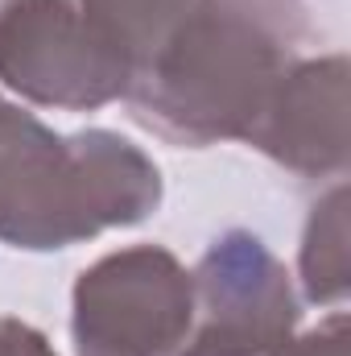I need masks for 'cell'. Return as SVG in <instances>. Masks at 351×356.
I'll return each instance as SVG.
<instances>
[{
    "label": "cell",
    "mask_w": 351,
    "mask_h": 356,
    "mask_svg": "<svg viewBox=\"0 0 351 356\" xmlns=\"http://www.w3.org/2000/svg\"><path fill=\"white\" fill-rule=\"evenodd\" d=\"M0 356H58L46 332H37L25 319L0 315Z\"/></svg>",
    "instance_id": "9"
},
{
    "label": "cell",
    "mask_w": 351,
    "mask_h": 356,
    "mask_svg": "<svg viewBox=\"0 0 351 356\" xmlns=\"http://www.w3.org/2000/svg\"><path fill=\"white\" fill-rule=\"evenodd\" d=\"M194 319L178 356H277L302 323L289 269L261 236L232 228L190 269Z\"/></svg>",
    "instance_id": "4"
},
{
    "label": "cell",
    "mask_w": 351,
    "mask_h": 356,
    "mask_svg": "<svg viewBox=\"0 0 351 356\" xmlns=\"http://www.w3.org/2000/svg\"><path fill=\"white\" fill-rule=\"evenodd\" d=\"M348 54L298 58L257 112L244 145L298 178L348 175Z\"/></svg>",
    "instance_id": "6"
},
{
    "label": "cell",
    "mask_w": 351,
    "mask_h": 356,
    "mask_svg": "<svg viewBox=\"0 0 351 356\" xmlns=\"http://www.w3.org/2000/svg\"><path fill=\"white\" fill-rule=\"evenodd\" d=\"M190 319V269L162 245L103 253L71 290L75 356H178Z\"/></svg>",
    "instance_id": "3"
},
{
    "label": "cell",
    "mask_w": 351,
    "mask_h": 356,
    "mask_svg": "<svg viewBox=\"0 0 351 356\" xmlns=\"http://www.w3.org/2000/svg\"><path fill=\"white\" fill-rule=\"evenodd\" d=\"M306 0H194L128 83V112L178 149L244 141L277 79L306 58Z\"/></svg>",
    "instance_id": "1"
},
{
    "label": "cell",
    "mask_w": 351,
    "mask_h": 356,
    "mask_svg": "<svg viewBox=\"0 0 351 356\" xmlns=\"http://www.w3.org/2000/svg\"><path fill=\"white\" fill-rule=\"evenodd\" d=\"M157 162L112 129L54 133L0 95V245L58 253L162 207Z\"/></svg>",
    "instance_id": "2"
},
{
    "label": "cell",
    "mask_w": 351,
    "mask_h": 356,
    "mask_svg": "<svg viewBox=\"0 0 351 356\" xmlns=\"http://www.w3.org/2000/svg\"><path fill=\"white\" fill-rule=\"evenodd\" d=\"M194 0H79L91 29L128 63L137 75L170 42Z\"/></svg>",
    "instance_id": "8"
},
{
    "label": "cell",
    "mask_w": 351,
    "mask_h": 356,
    "mask_svg": "<svg viewBox=\"0 0 351 356\" xmlns=\"http://www.w3.org/2000/svg\"><path fill=\"white\" fill-rule=\"evenodd\" d=\"M298 286L314 307L339 311L351 290L348 261V182L335 178L306 216L302 249H298Z\"/></svg>",
    "instance_id": "7"
},
{
    "label": "cell",
    "mask_w": 351,
    "mask_h": 356,
    "mask_svg": "<svg viewBox=\"0 0 351 356\" xmlns=\"http://www.w3.org/2000/svg\"><path fill=\"white\" fill-rule=\"evenodd\" d=\"M0 83L37 108L95 112L128 95V63L79 0H0Z\"/></svg>",
    "instance_id": "5"
}]
</instances>
